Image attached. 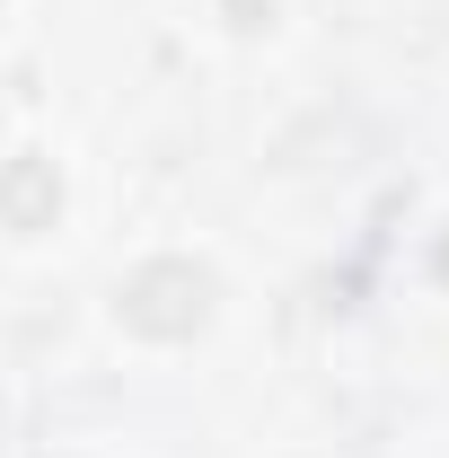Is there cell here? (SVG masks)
Here are the masks:
<instances>
[{
	"label": "cell",
	"instance_id": "cell-1",
	"mask_svg": "<svg viewBox=\"0 0 449 458\" xmlns=\"http://www.w3.org/2000/svg\"><path fill=\"white\" fill-rule=\"evenodd\" d=\"M212 300H221L212 265H194V256H150V265L123 274L114 318H123L132 335H150V344H185L203 318H212Z\"/></svg>",
	"mask_w": 449,
	"mask_h": 458
},
{
	"label": "cell",
	"instance_id": "cell-2",
	"mask_svg": "<svg viewBox=\"0 0 449 458\" xmlns=\"http://www.w3.org/2000/svg\"><path fill=\"white\" fill-rule=\"evenodd\" d=\"M54 212H62V176H54V159H9L0 168V229H18V238H36V229H54Z\"/></svg>",
	"mask_w": 449,
	"mask_h": 458
}]
</instances>
